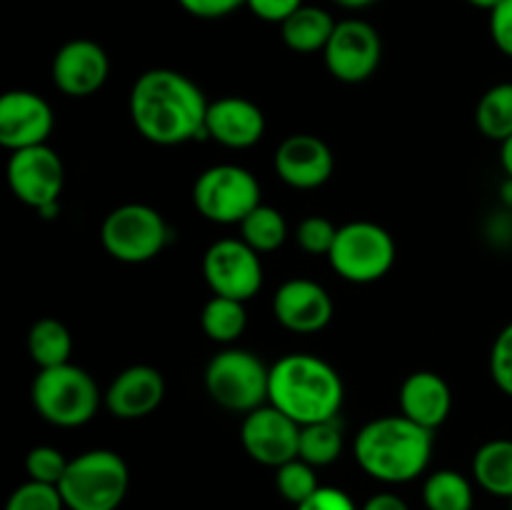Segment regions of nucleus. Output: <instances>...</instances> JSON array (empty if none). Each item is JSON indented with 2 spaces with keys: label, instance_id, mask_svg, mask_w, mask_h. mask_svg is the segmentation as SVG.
<instances>
[{
  "label": "nucleus",
  "instance_id": "obj_1",
  "mask_svg": "<svg viewBox=\"0 0 512 510\" xmlns=\"http://www.w3.org/2000/svg\"><path fill=\"white\" fill-rule=\"evenodd\" d=\"M208 105L203 88L173 68L140 73L128 98L130 120L140 138L163 148L205 138Z\"/></svg>",
  "mask_w": 512,
  "mask_h": 510
},
{
  "label": "nucleus",
  "instance_id": "obj_2",
  "mask_svg": "<svg viewBox=\"0 0 512 510\" xmlns=\"http://www.w3.org/2000/svg\"><path fill=\"white\" fill-rule=\"evenodd\" d=\"M435 433L415 420L383 415L360 428L353 440V455L360 470L388 485L410 483L428 470Z\"/></svg>",
  "mask_w": 512,
  "mask_h": 510
},
{
  "label": "nucleus",
  "instance_id": "obj_3",
  "mask_svg": "<svg viewBox=\"0 0 512 510\" xmlns=\"http://www.w3.org/2000/svg\"><path fill=\"white\" fill-rule=\"evenodd\" d=\"M345 385L328 360L313 353H288L270 365L268 403L298 425L340 418Z\"/></svg>",
  "mask_w": 512,
  "mask_h": 510
},
{
  "label": "nucleus",
  "instance_id": "obj_4",
  "mask_svg": "<svg viewBox=\"0 0 512 510\" xmlns=\"http://www.w3.org/2000/svg\"><path fill=\"white\" fill-rule=\"evenodd\" d=\"M58 488L68 510H118L130 488L128 463L115 450H85L70 458Z\"/></svg>",
  "mask_w": 512,
  "mask_h": 510
},
{
  "label": "nucleus",
  "instance_id": "obj_5",
  "mask_svg": "<svg viewBox=\"0 0 512 510\" xmlns=\"http://www.w3.org/2000/svg\"><path fill=\"white\" fill-rule=\"evenodd\" d=\"M30 400L45 423L55 428H80L95 418L103 395L88 370L65 363L38 370L30 385Z\"/></svg>",
  "mask_w": 512,
  "mask_h": 510
},
{
  "label": "nucleus",
  "instance_id": "obj_6",
  "mask_svg": "<svg viewBox=\"0 0 512 510\" xmlns=\"http://www.w3.org/2000/svg\"><path fill=\"white\" fill-rule=\"evenodd\" d=\"M203 383L215 405L248 415L268 403L270 368L253 350L225 348L205 365Z\"/></svg>",
  "mask_w": 512,
  "mask_h": 510
},
{
  "label": "nucleus",
  "instance_id": "obj_7",
  "mask_svg": "<svg viewBox=\"0 0 512 510\" xmlns=\"http://www.w3.org/2000/svg\"><path fill=\"white\" fill-rule=\"evenodd\" d=\"M398 245L393 235L373 220H350L340 225L328 260L330 268L355 285L378 283L393 270Z\"/></svg>",
  "mask_w": 512,
  "mask_h": 510
},
{
  "label": "nucleus",
  "instance_id": "obj_8",
  "mask_svg": "<svg viewBox=\"0 0 512 510\" xmlns=\"http://www.w3.org/2000/svg\"><path fill=\"white\" fill-rule=\"evenodd\" d=\"M173 230L160 210L145 203H125L110 210L100 225V243L120 263H148L168 248Z\"/></svg>",
  "mask_w": 512,
  "mask_h": 510
},
{
  "label": "nucleus",
  "instance_id": "obj_9",
  "mask_svg": "<svg viewBox=\"0 0 512 510\" xmlns=\"http://www.w3.org/2000/svg\"><path fill=\"white\" fill-rule=\"evenodd\" d=\"M260 183L248 168L233 163L210 165L195 178L193 205L205 220L240 225L263 200Z\"/></svg>",
  "mask_w": 512,
  "mask_h": 510
},
{
  "label": "nucleus",
  "instance_id": "obj_10",
  "mask_svg": "<svg viewBox=\"0 0 512 510\" xmlns=\"http://www.w3.org/2000/svg\"><path fill=\"white\" fill-rule=\"evenodd\" d=\"M8 185L15 198L33 208L40 218L53 220L60 213L65 188L63 158L45 145L13 150L8 158Z\"/></svg>",
  "mask_w": 512,
  "mask_h": 510
},
{
  "label": "nucleus",
  "instance_id": "obj_11",
  "mask_svg": "<svg viewBox=\"0 0 512 510\" xmlns=\"http://www.w3.org/2000/svg\"><path fill=\"white\" fill-rule=\"evenodd\" d=\"M328 73L348 85L365 83L373 78L383 60V38L363 18L338 20L328 45L323 50Z\"/></svg>",
  "mask_w": 512,
  "mask_h": 510
},
{
  "label": "nucleus",
  "instance_id": "obj_12",
  "mask_svg": "<svg viewBox=\"0 0 512 510\" xmlns=\"http://www.w3.org/2000/svg\"><path fill=\"white\" fill-rule=\"evenodd\" d=\"M203 275L213 295L248 303L263 288V263L258 250L243 238H220L205 250Z\"/></svg>",
  "mask_w": 512,
  "mask_h": 510
},
{
  "label": "nucleus",
  "instance_id": "obj_13",
  "mask_svg": "<svg viewBox=\"0 0 512 510\" xmlns=\"http://www.w3.org/2000/svg\"><path fill=\"white\" fill-rule=\"evenodd\" d=\"M240 443L245 453L260 465L280 468L298 458L300 453V425L290 415L265 403L250 410L240 423Z\"/></svg>",
  "mask_w": 512,
  "mask_h": 510
},
{
  "label": "nucleus",
  "instance_id": "obj_14",
  "mask_svg": "<svg viewBox=\"0 0 512 510\" xmlns=\"http://www.w3.org/2000/svg\"><path fill=\"white\" fill-rule=\"evenodd\" d=\"M50 78L68 98H90L108 83L110 58L95 40L73 38L55 50Z\"/></svg>",
  "mask_w": 512,
  "mask_h": 510
},
{
  "label": "nucleus",
  "instance_id": "obj_15",
  "mask_svg": "<svg viewBox=\"0 0 512 510\" xmlns=\"http://www.w3.org/2000/svg\"><path fill=\"white\" fill-rule=\"evenodd\" d=\"M53 108L33 90H8L0 98V145L13 150L48 143L53 133Z\"/></svg>",
  "mask_w": 512,
  "mask_h": 510
},
{
  "label": "nucleus",
  "instance_id": "obj_16",
  "mask_svg": "<svg viewBox=\"0 0 512 510\" xmlns=\"http://www.w3.org/2000/svg\"><path fill=\"white\" fill-rule=\"evenodd\" d=\"M275 175L295 190H315L333 178L335 155L323 138L293 133L278 145L273 155Z\"/></svg>",
  "mask_w": 512,
  "mask_h": 510
},
{
  "label": "nucleus",
  "instance_id": "obj_17",
  "mask_svg": "<svg viewBox=\"0 0 512 510\" xmlns=\"http://www.w3.org/2000/svg\"><path fill=\"white\" fill-rule=\"evenodd\" d=\"M333 313L335 305L330 293L310 278L285 280L273 295L275 320L290 333H320L330 325Z\"/></svg>",
  "mask_w": 512,
  "mask_h": 510
},
{
  "label": "nucleus",
  "instance_id": "obj_18",
  "mask_svg": "<svg viewBox=\"0 0 512 510\" xmlns=\"http://www.w3.org/2000/svg\"><path fill=\"white\" fill-rule=\"evenodd\" d=\"M165 400V378L153 365H130L110 380L103 405L118 420H140Z\"/></svg>",
  "mask_w": 512,
  "mask_h": 510
},
{
  "label": "nucleus",
  "instance_id": "obj_19",
  "mask_svg": "<svg viewBox=\"0 0 512 510\" xmlns=\"http://www.w3.org/2000/svg\"><path fill=\"white\" fill-rule=\"evenodd\" d=\"M265 135V113L243 95H225L208 105L205 138L230 150L253 148Z\"/></svg>",
  "mask_w": 512,
  "mask_h": 510
},
{
  "label": "nucleus",
  "instance_id": "obj_20",
  "mask_svg": "<svg viewBox=\"0 0 512 510\" xmlns=\"http://www.w3.org/2000/svg\"><path fill=\"white\" fill-rule=\"evenodd\" d=\"M400 413L428 430L445 425L453 410V390L448 380L433 370H415L403 380L398 393Z\"/></svg>",
  "mask_w": 512,
  "mask_h": 510
},
{
  "label": "nucleus",
  "instance_id": "obj_21",
  "mask_svg": "<svg viewBox=\"0 0 512 510\" xmlns=\"http://www.w3.org/2000/svg\"><path fill=\"white\" fill-rule=\"evenodd\" d=\"M338 20L318 5H300L288 20L280 23V38L293 53H323Z\"/></svg>",
  "mask_w": 512,
  "mask_h": 510
},
{
  "label": "nucleus",
  "instance_id": "obj_22",
  "mask_svg": "<svg viewBox=\"0 0 512 510\" xmlns=\"http://www.w3.org/2000/svg\"><path fill=\"white\" fill-rule=\"evenodd\" d=\"M473 478L485 493L512 498V440L493 438L473 455Z\"/></svg>",
  "mask_w": 512,
  "mask_h": 510
},
{
  "label": "nucleus",
  "instance_id": "obj_23",
  "mask_svg": "<svg viewBox=\"0 0 512 510\" xmlns=\"http://www.w3.org/2000/svg\"><path fill=\"white\" fill-rule=\"evenodd\" d=\"M28 353L40 370L70 363L73 335H70L68 325L60 323L58 318L35 320L28 333Z\"/></svg>",
  "mask_w": 512,
  "mask_h": 510
},
{
  "label": "nucleus",
  "instance_id": "obj_24",
  "mask_svg": "<svg viewBox=\"0 0 512 510\" xmlns=\"http://www.w3.org/2000/svg\"><path fill=\"white\" fill-rule=\"evenodd\" d=\"M200 328L213 343L233 345L248 328V310L243 300L213 295L200 310Z\"/></svg>",
  "mask_w": 512,
  "mask_h": 510
},
{
  "label": "nucleus",
  "instance_id": "obj_25",
  "mask_svg": "<svg viewBox=\"0 0 512 510\" xmlns=\"http://www.w3.org/2000/svg\"><path fill=\"white\" fill-rule=\"evenodd\" d=\"M473 483L458 470H435L423 483V503L428 510H475Z\"/></svg>",
  "mask_w": 512,
  "mask_h": 510
},
{
  "label": "nucleus",
  "instance_id": "obj_26",
  "mask_svg": "<svg viewBox=\"0 0 512 510\" xmlns=\"http://www.w3.org/2000/svg\"><path fill=\"white\" fill-rule=\"evenodd\" d=\"M343 443V423H340V418L300 425L298 458H303L313 468H325V465H333L340 458Z\"/></svg>",
  "mask_w": 512,
  "mask_h": 510
},
{
  "label": "nucleus",
  "instance_id": "obj_27",
  "mask_svg": "<svg viewBox=\"0 0 512 510\" xmlns=\"http://www.w3.org/2000/svg\"><path fill=\"white\" fill-rule=\"evenodd\" d=\"M475 125L488 140L503 143L512 135V83H498L480 95Z\"/></svg>",
  "mask_w": 512,
  "mask_h": 510
},
{
  "label": "nucleus",
  "instance_id": "obj_28",
  "mask_svg": "<svg viewBox=\"0 0 512 510\" xmlns=\"http://www.w3.org/2000/svg\"><path fill=\"white\" fill-rule=\"evenodd\" d=\"M240 228V238L250 245L258 253H273V250L283 248L285 240H288V223H285V215L280 213L273 205L260 203L243 223Z\"/></svg>",
  "mask_w": 512,
  "mask_h": 510
},
{
  "label": "nucleus",
  "instance_id": "obj_29",
  "mask_svg": "<svg viewBox=\"0 0 512 510\" xmlns=\"http://www.w3.org/2000/svg\"><path fill=\"white\" fill-rule=\"evenodd\" d=\"M275 488H278V493L288 503H293L298 508L300 503H305L310 495H315L320 490L318 473L303 458H295L290 463L275 468Z\"/></svg>",
  "mask_w": 512,
  "mask_h": 510
},
{
  "label": "nucleus",
  "instance_id": "obj_30",
  "mask_svg": "<svg viewBox=\"0 0 512 510\" xmlns=\"http://www.w3.org/2000/svg\"><path fill=\"white\" fill-rule=\"evenodd\" d=\"M5 510H68L63 503L58 485L38 483V480H28V483L18 485L10 493Z\"/></svg>",
  "mask_w": 512,
  "mask_h": 510
},
{
  "label": "nucleus",
  "instance_id": "obj_31",
  "mask_svg": "<svg viewBox=\"0 0 512 510\" xmlns=\"http://www.w3.org/2000/svg\"><path fill=\"white\" fill-rule=\"evenodd\" d=\"M335 235H338V225L333 220H328L325 215H308L295 228V243L308 255H325L328 258Z\"/></svg>",
  "mask_w": 512,
  "mask_h": 510
},
{
  "label": "nucleus",
  "instance_id": "obj_32",
  "mask_svg": "<svg viewBox=\"0 0 512 510\" xmlns=\"http://www.w3.org/2000/svg\"><path fill=\"white\" fill-rule=\"evenodd\" d=\"M70 460L65 458L63 450L53 448V445H35L25 458V473L28 480H38V483L60 485L65 470H68Z\"/></svg>",
  "mask_w": 512,
  "mask_h": 510
},
{
  "label": "nucleus",
  "instance_id": "obj_33",
  "mask_svg": "<svg viewBox=\"0 0 512 510\" xmlns=\"http://www.w3.org/2000/svg\"><path fill=\"white\" fill-rule=\"evenodd\" d=\"M488 365L495 388L512 398V320L495 338L493 348H490Z\"/></svg>",
  "mask_w": 512,
  "mask_h": 510
},
{
  "label": "nucleus",
  "instance_id": "obj_34",
  "mask_svg": "<svg viewBox=\"0 0 512 510\" xmlns=\"http://www.w3.org/2000/svg\"><path fill=\"white\" fill-rule=\"evenodd\" d=\"M488 15L490 40L500 53L512 58V0H503L500 5H495Z\"/></svg>",
  "mask_w": 512,
  "mask_h": 510
},
{
  "label": "nucleus",
  "instance_id": "obj_35",
  "mask_svg": "<svg viewBox=\"0 0 512 510\" xmlns=\"http://www.w3.org/2000/svg\"><path fill=\"white\" fill-rule=\"evenodd\" d=\"M188 15L200 20H220L245 8V0H175Z\"/></svg>",
  "mask_w": 512,
  "mask_h": 510
},
{
  "label": "nucleus",
  "instance_id": "obj_36",
  "mask_svg": "<svg viewBox=\"0 0 512 510\" xmlns=\"http://www.w3.org/2000/svg\"><path fill=\"white\" fill-rule=\"evenodd\" d=\"M300 5H305V0H245V8H248L255 18L275 25L288 20Z\"/></svg>",
  "mask_w": 512,
  "mask_h": 510
},
{
  "label": "nucleus",
  "instance_id": "obj_37",
  "mask_svg": "<svg viewBox=\"0 0 512 510\" xmlns=\"http://www.w3.org/2000/svg\"><path fill=\"white\" fill-rule=\"evenodd\" d=\"M295 510H358V505L353 503L345 490L330 488V485H320V490L315 495H310L305 503H300Z\"/></svg>",
  "mask_w": 512,
  "mask_h": 510
},
{
  "label": "nucleus",
  "instance_id": "obj_38",
  "mask_svg": "<svg viewBox=\"0 0 512 510\" xmlns=\"http://www.w3.org/2000/svg\"><path fill=\"white\" fill-rule=\"evenodd\" d=\"M360 510H410L408 503H405L400 495L395 493H375L370 495L368 500L363 503Z\"/></svg>",
  "mask_w": 512,
  "mask_h": 510
},
{
  "label": "nucleus",
  "instance_id": "obj_39",
  "mask_svg": "<svg viewBox=\"0 0 512 510\" xmlns=\"http://www.w3.org/2000/svg\"><path fill=\"white\" fill-rule=\"evenodd\" d=\"M500 165H503L505 175L512 178V135L508 140H503V143H500Z\"/></svg>",
  "mask_w": 512,
  "mask_h": 510
},
{
  "label": "nucleus",
  "instance_id": "obj_40",
  "mask_svg": "<svg viewBox=\"0 0 512 510\" xmlns=\"http://www.w3.org/2000/svg\"><path fill=\"white\" fill-rule=\"evenodd\" d=\"M335 5H340V8L345 10H365L370 8V5H375L378 0H333Z\"/></svg>",
  "mask_w": 512,
  "mask_h": 510
},
{
  "label": "nucleus",
  "instance_id": "obj_41",
  "mask_svg": "<svg viewBox=\"0 0 512 510\" xmlns=\"http://www.w3.org/2000/svg\"><path fill=\"white\" fill-rule=\"evenodd\" d=\"M500 200H503L505 210H512V178L505 175L503 185H500Z\"/></svg>",
  "mask_w": 512,
  "mask_h": 510
},
{
  "label": "nucleus",
  "instance_id": "obj_42",
  "mask_svg": "<svg viewBox=\"0 0 512 510\" xmlns=\"http://www.w3.org/2000/svg\"><path fill=\"white\" fill-rule=\"evenodd\" d=\"M465 3L473 5V8H478V10H488L490 13V10H493L495 5L503 3V0H465Z\"/></svg>",
  "mask_w": 512,
  "mask_h": 510
},
{
  "label": "nucleus",
  "instance_id": "obj_43",
  "mask_svg": "<svg viewBox=\"0 0 512 510\" xmlns=\"http://www.w3.org/2000/svg\"><path fill=\"white\" fill-rule=\"evenodd\" d=\"M508 503H510V510H512V498H510V500H508Z\"/></svg>",
  "mask_w": 512,
  "mask_h": 510
}]
</instances>
